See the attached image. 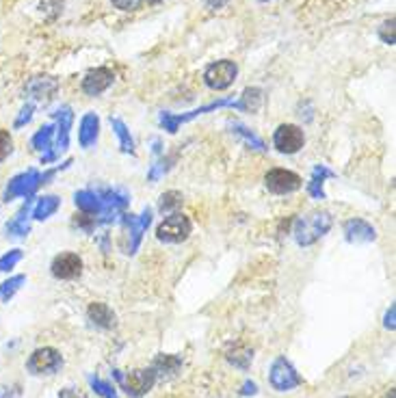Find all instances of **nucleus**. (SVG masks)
I'll return each mask as SVG.
<instances>
[{
	"label": "nucleus",
	"mask_w": 396,
	"mask_h": 398,
	"mask_svg": "<svg viewBox=\"0 0 396 398\" xmlns=\"http://www.w3.org/2000/svg\"><path fill=\"white\" fill-rule=\"evenodd\" d=\"M333 225V216L327 210H312L303 216H299L295 221L293 227V239L299 247H310L314 243H318Z\"/></svg>",
	"instance_id": "1"
},
{
	"label": "nucleus",
	"mask_w": 396,
	"mask_h": 398,
	"mask_svg": "<svg viewBox=\"0 0 396 398\" xmlns=\"http://www.w3.org/2000/svg\"><path fill=\"white\" fill-rule=\"evenodd\" d=\"M191 232H193L191 219L184 212H172L156 227V239L167 245H178V243H184L191 236Z\"/></svg>",
	"instance_id": "2"
},
{
	"label": "nucleus",
	"mask_w": 396,
	"mask_h": 398,
	"mask_svg": "<svg viewBox=\"0 0 396 398\" xmlns=\"http://www.w3.org/2000/svg\"><path fill=\"white\" fill-rule=\"evenodd\" d=\"M52 115H54V120H56V124H54V126H56V135H54L56 139H54V143H52L50 154L41 158L43 164L59 160V156H61L63 152H68V147H70V130H72V124H74V112H72L70 106H61L56 112H52Z\"/></svg>",
	"instance_id": "3"
},
{
	"label": "nucleus",
	"mask_w": 396,
	"mask_h": 398,
	"mask_svg": "<svg viewBox=\"0 0 396 398\" xmlns=\"http://www.w3.org/2000/svg\"><path fill=\"white\" fill-rule=\"evenodd\" d=\"M225 106L234 108L236 102L230 100V98H221V100H217V102H212V104H206V106L193 108V110H189V112H182V115H176V112H167V110H162V112H160V117H158V122H160V126H162L169 135H176L178 128H180V124H187V122H191V120L204 115V112L219 110V108H225Z\"/></svg>",
	"instance_id": "4"
},
{
	"label": "nucleus",
	"mask_w": 396,
	"mask_h": 398,
	"mask_svg": "<svg viewBox=\"0 0 396 398\" xmlns=\"http://www.w3.org/2000/svg\"><path fill=\"white\" fill-rule=\"evenodd\" d=\"M239 76V66L230 59H221V61H214L210 63L206 70H204V83L208 89L212 91H225L234 85Z\"/></svg>",
	"instance_id": "5"
},
{
	"label": "nucleus",
	"mask_w": 396,
	"mask_h": 398,
	"mask_svg": "<svg viewBox=\"0 0 396 398\" xmlns=\"http://www.w3.org/2000/svg\"><path fill=\"white\" fill-rule=\"evenodd\" d=\"M269 383L277 392H291L303 385V377L295 370V366L286 357H277L269 372Z\"/></svg>",
	"instance_id": "6"
},
{
	"label": "nucleus",
	"mask_w": 396,
	"mask_h": 398,
	"mask_svg": "<svg viewBox=\"0 0 396 398\" xmlns=\"http://www.w3.org/2000/svg\"><path fill=\"white\" fill-rule=\"evenodd\" d=\"M63 366V357L61 353L52 349V347H41L37 351L31 353L28 362H26V368L31 375L35 377H43V375H54V372H59Z\"/></svg>",
	"instance_id": "7"
},
{
	"label": "nucleus",
	"mask_w": 396,
	"mask_h": 398,
	"mask_svg": "<svg viewBox=\"0 0 396 398\" xmlns=\"http://www.w3.org/2000/svg\"><path fill=\"white\" fill-rule=\"evenodd\" d=\"M264 184L273 195H291V193H295L303 187V180H301L299 174L291 172V169L275 167L264 176Z\"/></svg>",
	"instance_id": "8"
},
{
	"label": "nucleus",
	"mask_w": 396,
	"mask_h": 398,
	"mask_svg": "<svg viewBox=\"0 0 396 398\" xmlns=\"http://www.w3.org/2000/svg\"><path fill=\"white\" fill-rule=\"evenodd\" d=\"M115 377H118L120 383L124 385L126 394L132 396V398H141V396H145V394L156 385V381H158V377H156V372H154L152 366H150V368L132 370V372H128L126 377H122V375L115 370Z\"/></svg>",
	"instance_id": "9"
},
{
	"label": "nucleus",
	"mask_w": 396,
	"mask_h": 398,
	"mask_svg": "<svg viewBox=\"0 0 396 398\" xmlns=\"http://www.w3.org/2000/svg\"><path fill=\"white\" fill-rule=\"evenodd\" d=\"M303 145H306V135L295 124H281L273 132V147L279 154H288V156L297 154V152L303 150Z\"/></svg>",
	"instance_id": "10"
},
{
	"label": "nucleus",
	"mask_w": 396,
	"mask_h": 398,
	"mask_svg": "<svg viewBox=\"0 0 396 398\" xmlns=\"http://www.w3.org/2000/svg\"><path fill=\"white\" fill-rule=\"evenodd\" d=\"M39 178H41V174L37 172V169H26V172L14 176L9 180L7 189H5V201L9 204V201H14L18 197H26V199L33 197V193L41 187Z\"/></svg>",
	"instance_id": "11"
},
{
	"label": "nucleus",
	"mask_w": 396,
	"mask_h": 398,
	"mask_svg": "<svg viewBox=\"0 0 396 398\" xmlns=\"http://www.w3.org/2000/svg\"><path fill=\"white\" fill-rule=\"evenodd\" d=\"M50 271L56 279H63V281H70V279H76L80 277L83 273V260L78 253H72V251H63L59 253L52 264H50Z\"/></svg>",
	"instance_id": "12"
},
{
	"label": "nucleus",
	"mask_w": 396,
	"mask_h": 398,
	"mask_svg": "<svg viewBox=\"0 0 396 398\" xmlns=\"http://www.w3.org/2000/svg\"><path fill=\"white\" fill-rule=\"evenodd\" d=\"M113 83H115V72L110 68H93L85 74L80 89L89 95V98H98L100 93H104Z\"/></svg>",
	"instance_id": "13"
},
{
	"label": "nucleus",
	"mask_w": 396,
	"mask_h": 398,
	"mask_svg": "<svg viewBox=\"0 0 396 398\" xmlns=\"http://www.w3.org/2000/svg\"><path fill=\"white\" fill-rule=\"evenodd\" d=\"M343 232H345L347 243H351V245H364V243H375L377 241V230L368 221H364L360 216H353V219L345 221Z\"/></svg>",
	"instance_id": "14"
},
{
	"label": "nucleus",
	"mask_w": 396,
	"mask_h": 398,
	"mask_svg": "<svg viewBox=\"0 0 396 398\" xmlns=\"http://www.w3.org/2000/svg\"><path fill=\"white\" fill-rule=\"evenodd\" d=\"M124 219V225L128 227V236H130V251L128 253H137L141 241H143V234L147 232V227L152 223V208H143V212L139 216L135 214H122Z\"/></svg>",
	"instance_id": "15"
},
{
	"label": "nucleus",
	"mask_w": 396,
	"mask_h": 398,
	"mask_svg": "<svg viewBox=\"0 0 396 398\" xmlns=\"http://www.w3.org/2000/svg\"><path fill=\"white\" fill-rule=\"evenodd\" d=\"M59 89V80L54 76H35L26 83L24 87V93L26 98L35 100V102H50Z\"/></svg>",
	"instance_id": "16"
},
{
	"label": "nucleus",
	"mask_w": 396,
	"mask_h": 398,
	"mask_svg": "<svg viewBox=\"0 0 396 398\" xmlns=\"http://www.w3.org/2000/svg\"><path fill=\"white\" fill-rule=\"evenodd\" d=\"M100 137V117L95 112H85L78 126V143L83 150H91Z\"/></svg>",
	"instance_id": "17"
},
{
	"label": "nucleus",
	"mask_w": 396,
	"mask_h": 398,
	"mask_svg": "<svg viewBox=\"0 0 396 398\" xmlns=\"http://www.w3.org/2000/svg\"><path fill=\"white\" fill-rule=\"evenodd\" d=\"M31 210H33V197H28L24 201V206L14 214V219L7 223V234L9 236H26L31 232V227H28V216H31Z\"/></svg>",
	"instance_id": "18"
},
{
	"label": "nucleus",
	"mask_w": 396,
	"mask_h": 398,
	"mask_svg": "<svg viewBox=\"0 0 396 398\" xmlns=\"http://www.w3.org/2000/svg\"><path fill=\"white\" fill-rule=\"evenodd\" d=\"M87 316H89V320L95 325V327H100V329H113L118 325V316H115V312H113L106 303H102V301H95V303H91L89 308H87Z\"/></svg>",
	"instance_id": "19"
},
{
	"label": "nucleus",
	"mask_w": 396,
	"mask_h": 398,
	"mask_svg": "<svg viewBox=\"0 0 396 398\" xmlns=\"http://www.w3.org/2000/svg\"><path fill=\"white\" fill-rule=\"evenodd\" d=\"M74 204H76V208H78L83 214L93 216L95 223H98V216H100V212H102V201H100L98 191H91V189L78 191V193L74 195Z\"/></svg>",
	"instance_id": "20"
},
{
	"label": "nucleus",
	"mask_w": 396,
	"mask_h": 398,
	"mask_svg": "<svg viewBox=\"0 0 396 398\" xmlns=\"http://www.w3.org/2000/svg\"><path fill=\"white\" fill-rule=\"evenodd\" d=\"M225 360L239 370H249V366L254 362V349H249L243 342H234L228 347V351H225Z\"/></svg>",
	"instance_id": "21"
},
{
	"label": "nucleus",
	"mask_w": 396,
	"mask_h": 398,
	"mask_svg": "<svg viewBox=\"0 0 396 398\" xmlns=\"http://www.w3.org/2000/svg\"><path fill=\"white\" fill-rule=\"evenodd\" d=\"M329 178H335V174L331 172V169H327L325 164H316L314 169H312V178H310V182H308V193H310V197L312 199H325V180H329Z\"/></svg>",
	"instance_id": "22"
},
{
	"label": "nucleus",
	"mask_w": 396,
	"mask_h": 398,
	"mask_svg": "<svg viewBox=\"0 0 396 398\" xmlns=\"http://www.w3.org/2000/svg\"><path fill=\"white\" fill-rule=\"evenodd\" d=\"M262 104H264V91L260 87H247L234 108L243 112H258Z\"/></svg>",
	"instance_id": "23"
},
{
	"label": "nucleus",
	"mask_w": 396,
	"mask_h": 398,
	"mask_svg": "<svg viewBox=\"0 0 396 398\" xmlns=\"http://www.w3.org/2000/svg\"><path fill=\"white\" fill-rule=\"evenodd\" d=\"M54 135H56V126H54V124H46V126H41V128L33 135L31 145H33L35 152L41 154V158L50 154L52 143H54Z\"/></svg>",
	"instance_id": "24"
},
{
	"label": "nucleus",
	"mask_w": 396,
	"mask_h": 398,
	"mask_svg": "<svg viewBox=\"0 0 396 398\" xmlns=\"http://www.w3.org/2000/svg\"><path fill=\"white\" fill-rule=\"evenodd\" d=\"M61 208V197L56 195H43L33 204V219L35 221H46L50 219L56 210Z\"/></svg>",
	"instance_id": "25"
},
{
	"label": "nucleus",
	"mask_w": 396,
	"mask_h": 398,
	"mask_svg": "<svg viewBox=\"0 0 396 398\" xmlns=\"http://www.w3.org/2000/svg\"><path fill=\"white\" fill-rule=\"evenodd\" d=\"M152 368H154L156 377H174L182 368V360L178 355H165V353H160L152 362Z\"/></svg>",
	"instance_id": "26"
},
{
	"label": "nucleus",
	"mask_w": 396,
	"mask_h": 398,
	"mask_svg": "<svg viewBox=\"0 0 396 398\" xmlns=\"http://www.w3.org/2000/svg\"><path fill=\"white\" fill-rule=\"evenodd\" d=\"M110 126H113V132H115L118 139H120V147H122V152H126V154H135V139H132L128 126H126L120 117H110Z\"/></svg>",
	"instance_id": "27"
},
{
	"label": "nucleus",
	"mask_w": 396,
	"mask_h": 398,
	"mask_svg": "<svg viewBox=\"0 0 396 398\" xmlns=\"http://www.w3.org/2000/svg\"><path fill=\"white\" fill-rule=\"evenodd\" d=\"M182 201H184V197H182L180 191H167V193L160 195L158 210H160V214L167 216V214H172V212H178V208L182 206Z\"/></svg>",
	"instance_id": "28"
},
{
	"label": "nucleus",
	"mask_w": 396,
	"mask_h": 398,
	"mask_svg": "<svg viewBox=\"0 0 396 398\" xmlns=\"http://www.w3.org/2000/svg\"><path fill=\"white\" fill-rule=\"evenodd\" d=\"M24 281H26V275H14L7 281H3V283H0V299H3L5 303L9 299H14V295L22 288Z\"/></svg>",
	"instance_id": "29"
},
{
	"label": "nucleus",
	"mask_w": 396,
	"mask_h": 398,
	"mask_svg": "<svg viewBox=\"0 0 396 398\" xmlns=\"http://www.w3.org/2000/svg\"><path fill=\"white\" fill-rule=\"evenodd\" d=\"M394 18H387L385 22H381V26L377 28V35H379V39L383 41V43H387V46H394V41H396V28H394Z\"/></svg>",
	"instance_id": "30"
},
{
	"label": "nucleus",
	"mask_w": 396,
	"mask_h": 398,
	"mask_svg": "<svg viewBox=\"0 0 396 398\" xmlns=\"http://www.w3.org/2000/svg\"><path fill=\"white\" fill-rule=\"evenodd\" d=\"M14 152V139L9 130L0 128V162H5L9 158V154Z\"/></svg>",
	"instance_id": "31"
},
{
	"label": "nucleus",
	"mask_w": 396,
	"mask_h": 398,
	"mask_svg": "<svg viewBox=\"0 0 396 398\" xmlns=\"http://www.w3.org/2000/svg\"><path fill=\"white\" fill-rule=\"evenodd\" d=\"M20 260H22V251L20 249H11L9 253H5L3 258H0V273H9Z\"/></svg>",
	"instance_id": "32"
},
{
	"label": "nucleus",
	"mask_w": 396,
	"mask_h": 398,
	"mask_svg": "<svg viewBox=\"0 0 396 398\" xmlns=\"http://www.w3.org/2000/svg\"><path fill=\"white\" fill-rule=\"evenodd\" d=\"M232 130H234L236 135H241V137H243V139H245L247 143H251V145H254L256 150H266V147H264V141H262V139H258V137H256L254 132H249V130H247L245 126H241V124H234V126H232Z\"/></svg>",
	"instance_id": "33"
},
{
	"label": "nucleus",
	"mask_w": 396,
	"mask_h": 398,
	"mask_svg": "<svg viewBox=\"0 0 396 398\" xmlns=\"http://www.w3.org/2000/svg\"><path fill=\"white\" fill-rule=\"evenodd\" d=\"M89 385L93 387L95 394H100V396H104V398H108V396L115 394V387H113L110 383H106V381H102V379H98V377H89Z\"/></svg>",
	"instance_id": "34"
},
{
	"label": "nucleus",
	"mask_w": 396,
	"mask_h": 398,
	"mask_svg": "<svg viewBox=\"0 0 396 398\" xmlns=\"http://www.w3.org/2000/svg\"><path fill=\"white\" fill-rule=\"evenodd\" d=\"M33 112H35V104L33 102H28V104H24L22 106V110H20V115L16 117V128H22V126H26L31 120H33Z\"/></svg>",
	"instance_id": "35"
},
{
	"label": "nucleus",
	"mask_w": 396,
	"mask_h": 398,
	"mask_svg": "<svg viewBox=\"0 0 396 398\" xmlns=\"http://www.w3.org/2000/svg\"><path fill=\"white\" fill-rule=\"evenodd\" d=\"M110 3H113V7L120 9V11H135L141 0H110Z\"/></svg>",
	"instance_id": "36"
},
{
	"label": "nucleus",
	"mask_w": 396,
	"mask_h": 398,
	"mask_svg": "<svg viewBox=\"0 0 396 398\" xmlns=\"http://www.w3.org/2000/svg\"><path fill=\"white\" fill-rule=\"evenodd\" d=\"M22 389L20 385H0V398H20Z\"/></svg>",
	"instance_id": "37"
},
{
	"label": "nucleus",
	"mask_w": 396,
	"mask_h": 398,
	"mask_svg": "<svg viewBox=\"0 0 396 398\" xmlns=\"http://www.w3.org/2000/svg\"><path fill=\"white\" fill-rule=\"evenodd\" d=\"M59 398H87V394L76 389V387H66V389L59 392Z\"/></svg>",
	"instance_id": "38"
},
{
	"label": "nucleus",
	"mask_w": 396,
	"mask_h": 398,
	"mask_svg": "<svg viewBox=\"0 0 396 398\" xmlns=\"http://www.w3.org/2000/svg\"><path fill=\"white\" fill-rule=\"evenodd\" d=\"M394 314H396V308L390 305V310L385 312V320H383V327L390 329V331H394V327H396V323H394Z\"/></svg>",
	"instance_id": "39"
},
{
	"label": "nucleus",
	"mask_w": 396,
	"mask_h": 398,
	"mask_svg": "<svg viewBox=\"0 0 396 398\" xmlns=\"http://www.w3.org/2000/svg\"><path fill=\"white\" fill-rule=\"evenodd\" d=\"M228 3H230V0H204L206 9H210V11H219V9H223Z\"/></svg>",
	"instance_id": "40"
},
{
	"label": "nucleus",
	"mask_w": 396,
	"mask_h": 398,
	"mask_svg": "<svg viewBox=\"0 0 396 398\" xmlns=\"http://www.w3.org/2000/svg\"><path fill=\"white\" fill-rule=\"evenodd\" d=\"M241 394H243V396H256V394H258V385H256L254 381H245Z\"/></svg>",
	"instance_id": "41"
},
{
	"label": "nucleus",
	"mask_w": 396,
	"mask_h": 398,
	"mask_svg": "<svg viewBox=\"0 0 396 398\" xmlns=\"http://www.w3.org/2000/svg\"><path fill=\"white\" fill-rule=\"evenodd\" d=\"M150 5H158V3H162V0H147Z\"/></svg>",
	"instance_id": "42"
},
{
	"label": "nucleus",
	"mask_w": 396,
	"mask_h": 398,
	"mask_svg": "<svg viewBox=\"0 0 396 398\" xmlns=\"http://www.w3.org/2000/svg\"><path fill=\"white\" fill-rule=\"evenodd\" d=\"M108 398H118V394H113V396H108Z\"/></svg>",
	"instance_id": "43"
},
{
	"label": "nucleus",
	"mask_w": 396,
	"mask_h": 398,
	"mask_svg": "<svg viewBox=\"0 0 396 398\" xmlns=\"http://www.w3.org/2000/svg\"><path fill=\"white\" fill-rule=\"evenodd\" d=\"M258 3H269V0H258Z\"/></svg>",
	"instance_id": "44"
},
{
	"label": "nucleus",
	"mask_w": 396,
	"mask_h": 398,
	"mask_svg": "<svg viewBox=\"0 0 396 398\" xmlns=\"http://www.w3.org/2000/svg\"><path fill=\"white\" fill-rule=\"evenodd\" d=\"M345 398H351V396H345Z\"/></svg>",
	"instance_id": "45"
}]
</instances>
